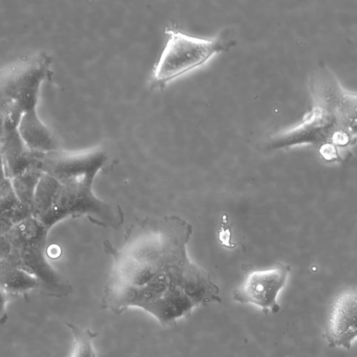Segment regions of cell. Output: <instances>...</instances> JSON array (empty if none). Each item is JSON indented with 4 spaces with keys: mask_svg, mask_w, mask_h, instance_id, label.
<instances>
[{
    "mask_svg": "<svg viewBox=\"0 0 357 357\" xmlns=\"http://www.w3.org/2000/svg\"><path fill=\"white\" fill-rule=\"evenodd\" d=\"M192 234L189 222L172 215L131 225L120 248L105 241L104 250L114 265L101 307L116 314L139 307L172 327L194 308L220 303L219 287L188 257Z\"/></svg>",
    "mask_w": 357,
    "mask_h": 357,
    "instance_id": "cell-1",
    "label": "cell"
},
{
    "mask_svg": "<svg viewBox=\"0 0 357 357\" xmlns=\"http://www.w3.org/2000/svg\"><path fill=\"white\" fill-rule=\"evenodd\" d=\"M314 106L298 126L270 136L261 149L271 151L301 144L319 148L331 162L344 160L356 142V96L343 89L330 70L319 68L312 77Z\"/></svg>",
    "mask_w": 357,
    "mask_h": 357,
    "instance_id": "cell-2",
    "label": "cell"
},
{
    "mask_svg": "<svg viewBox=\"0 0 357 357\" xmlns=\"http://www.w3.org/2000/svg\"><path fill=\"white\" fill-rule=\"evenodd\" d=\"M165 45L154 65L150 84L162 89L174 79L206 63L214 54L227 51L234 42L223 35L206 39L186 34L172 27H166Z\"/></svg>",
    "mask_w": 357,
    "mask_h": 357,
    "instance_id": "cell-3",
    "label": "cell"
},
{
    "mask_svg": "<svg viewBox=\"0 0 357 357\" xmlns=\"http://www.w3.org/2000/svg\"><path fill=\"white\" fill-rule=\"evenodd\" d=\"M51 63L50 56L42 53L0 70V98L15 102L24 112L37 109Z\"/></svg>",
    "mask_w": 357,
    "mask_h": 357,
    "instance_id": "cell-4",
    "label": "cell"
},
{
    "mask_svg": "<svg viewBox=\"0 0 357 357\" xmlns=\"http://www.w3.org/2000/svg\"><path fill=\"white\" fill-rule=\"evenodd\" d=\"M290 271L288 264H278L268 269L252 271L233 291V299L241 303L253 304L264 312L277 313L280 310L278 296Z\"/></svg>",
    "mask_w": 357,
    "mask_h": 357,
    "instance_id": "cell-5",
    "label": "cell"
},
{
    "mask_svg": "<svg viewBox=\"0 0 357 357\" xmlns=\"http://www.w3.org/2000/svg\"><path fill=\"white\" fill-rule=\"evenodd\" d=\"M45 247L36 245L12 248L8 258L18 268L36 278L51 295L66 296L71 293L72 287L48 262Z\"/></svg>",
    "mask_w": 357,
    "mask_h": 357,
    "instance_id": "cell-6",
    "label": "cell"
},
{
    "mask_svg": "<svg viewBox=\"0 0 357 357\" xmlns=\"http://www.w3.org/2000/svg\"><path fill=\"white\" fill-rule=\"evenodd\" d=\"M356 291L348 288L340 292L333 301L325 331L331 347L351 348L356 337Z\"/></svg>",
    "mask_w": 357,
    "mask_h": 357,
    "instance_id": "cell-7",
    "label": "cell"
},
{
    "mask_svg": "<svg viewBox=\"0 0 357 357\" xmlns=\"http://www.w3.org/2000/svg\"><path fill=\"white\" fill-rule=\"evenodd\" d=\"M17 131L31 151L49 153L59 150L56 139L40 119L37 109L24 112Z\"/></svg>",
    "mask_w": 357,
    "mask_h": 357,
    "instance_id": "cell-8",
    "label": "cell"
},
{
    "mask_svg": "<svg viewBox=\"0 0 357 357\" xmlns=\"http://www.w3.org/2000/svg\"><path fill=\"white\" fill-rule=\"evenodd\" d=\"M6 176L12 178L31 166L32 152L26 146L17 129L5 131L0 137Z\"/></svg>",
    "mask_w": 357,
    "mask_h": 357,
    "instance_id": "cell-9",
    "label": "cell"
},
{
    "mask_svg": "<svg viewBox=\"0 0 357 357\" xmlns=\"http://www.w3.org/2000/svg\"><path fill=\"white\" fill-rule=\"evenodd\" d=\"M40 287L36 278L18 268L8 257L0 260V289L8 296L24 294Z\"/></svg>",
    "mask_w": 357,
    "mask_h": 357,
    "instance_id": "cell-10",
    "label": "cell"
},
{
    "mask_svg": "<svg viewBox=\"0 0 357 357\" xmlns=\"http://www.w3.org/2000/svg\"><path fill=\"white\" fill-rule=\"evenodd\" d=\"M48 231L38 219L31 216L13 225L6 237L12 248L45 246Z\"/></svg>",
    "mask_w": 357,
    "mask_h": 357,
    "instance_id": "cell-11",
    "label": "cell"
},
{
    "mask_svg": "<svg viewBox=\"0 0 357 357\" xmlns=\"http://www.w3.org/2000/svg\"><path fill=\"white\" fill-rule=\"evenodd\" d=\"M61 181L52 175L43 172L37 183L32 204L33 216L40 219L52 207Z\"/></svg>",
    "mask_w": 357,
    "mask_h": 357,
    "instance_id": "cell-12",
    "label": "cell"
},
{
    "mask_svg": "<svg viewBox=\"0 0 357 357\" xmlns=\"http://www.w3.org/2000/svg\"><path fill=\"white\" fill-rule=\"evenodd\" d=\"M43 173L39 169L30 167L22 173L10 178L17 198L23 205L32 208L35 190Z\"/></svg>",
    "mask_w": 357,
    "mask_h": 357,
    "instance_id": "cell-13",
    "label": "cell"
},
{
    "mask_svg": "<svg viewBox=\"0 0 357 357\" xmlns=\"http://www.w3.org/2000/svg\"><path fill=\"white\" fill-rule=\"evenodd\" d=\"M66 325L74 338V348L70 357H96L92 342L98 333L89 328H81L70 322H66Z\"/></svg>",
    "mask_w": 357,
    "mask_h": 357,
    "instance_id": "cell-14",
    "label": "cell"
},
{
    "mask_svg": "<svg viewBox=\"0 0 357 357\" xmlns=\"http://www.w3.org/2000/svg\"><path fill=\"white\" fill-rule=\"evenodd\" d=\"M9 178L0 181V214L5 213L19 203Z\"/></svg>",
    "mask_w": 357,
    "mask_h": 357,
    "instance_id": "cell-15",
    "label": "cell"
},
{
    "mask_svg": "<svg viewBox=\"0 0 357 357\" xmlns=\"http://www.w3.org/2000/svg\"><path fill=\"white\" fill-rule=\"evenodd\" d=\"M24 111L13 101H5L3 106V129L10 131L17 129Z\"/></svg>",
    "mask_w": 357,
    "mask_h": 357,
    "instance_id": "cell-16",
    "label": "cell"
},
{
    "mask_svg": "<svg viewBox=\"0 0 357 357\" xmlns=\"http://www.w3.org/2000/svg\"><path fill=\"white\" fill-rule=\"evenodd\" d=\"M15 224L33 216L32 208L19 202L8 212L3 213Z\"/></svg>",
    "mask_w": 357,
    "mask_h": 357,
    "instance_id": "cell-17",
    "label": "cell"
},
{
    "mask_svg": "<svg viewBox=\"0 0 357 357\" xmlns=\"http://www.w3.org/2000/svg\"><path fill=\"white\" fill-rule=\"evenodd\" d=\"M8 296L0 289V324L3 325L8 320V313L6 311V304Z\"/></svg>",
    "mask_w": 357,
    "mask_h": 357,
    "instance_id": "cell-18",
    "label": "cell"
},
{
    "mask_svg": "<svg viewBox=\"0 0 357 357\" xmlns=\"http://www.w3.org/2000/svg\"><path fill=\"white\" fill-rule=\"evenodd\" d=\"M12 221L3 214H0V236H5L13 227Z\"/></svg>",
    "mask_w": 357,
    "mask_h": 357,
    "instance_id": "cell-19",
    "label": "cell"
},
{
    "mask_svg": "<svg viewBox=\"0 0 357 357\" xmlns=\"http://www.w3.org/2000/svg\"><path fill=\"white\" fill-rule=\"evenodd\" d=\"M12 247L5 236H0V260L8 257Z\"/></svg>",
    "mask_w": 357,
    "mask_h": 357,
    "instance_id": "cell-20",
    "label": "cell"
},
{
    "mask_svg": "<svg viewBox=\"0 0 357 357\" xmlns=\"http://www.w3.org/2000/svg\"><path fill=\"white\" fill-rule=\"evenodd\" d=\"M7 178L4 162L2 157V154L0 149V181Z\"/></svg>",
    "mask_w": 357,
    "mask_h": 357,
    "instance_id": "cell-21",
    "label": "cell"
}]
</instances>
